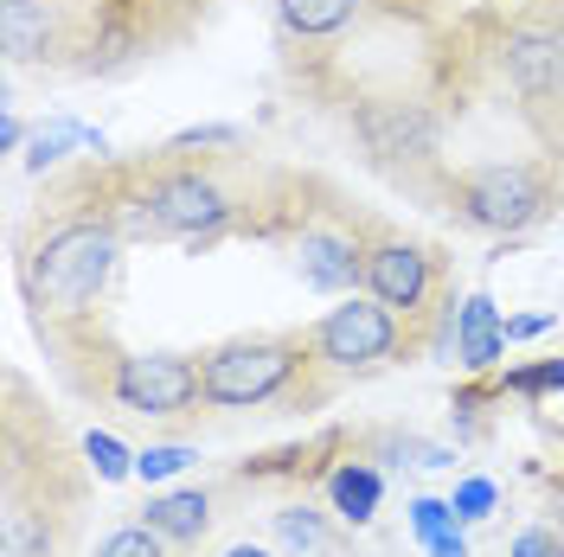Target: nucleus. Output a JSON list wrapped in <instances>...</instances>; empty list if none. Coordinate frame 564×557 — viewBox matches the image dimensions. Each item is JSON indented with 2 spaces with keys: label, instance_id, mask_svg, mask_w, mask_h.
<instances>
[{
  "label": "nucleus",
  "instance_id": "nucleus-1",
  "mask_svg": "<svg viewBox=\"0 0 564 557\" xmlns=\"http://www.w3.org/2000/svg\"><path fill=\"white\" fill-rule=\"evenodd\" d=\"M116 250H122V231L109 218H70L58 231H45L20 263L26 308L39 320H58V314H77L84 302H97L109 270H116Z\"/></svg>",
  "mask_w": 564,
  "mask_h": 557
},
{
  "label": "nucleus",
  "instance_id": "nucleus-2",
  "mask_svg": "<svg viewBox=\"0 0 564 557\" xmlns=\"http://www.w3.org/2000/svg\"><path fill=\"white\" fill-rule=\"evenodd\" d=\"M302 340L289 334H250V340H225L199 359V404L212 411H257V404H276L289 384L302 379L308 365Z\"/></svg>",
  "mask_w": 564,
  "mask_h": 557
},
{
  "label": "nucleus",
  "instance_id": "nucleus-3",
  "mask_svg": "<svg viewBox=\"0 0 564 557\" xmlns=\"http://www.w3.org/2000/svg\"><path fill=\"white\" fill-rule=\"evenodd\" d=\"M449 211L475 231H527L552 211V186L527 161H494L449 179Z\"/></svg>",
  "mask_w": 564,
  "mask_h": 557
},
{
  "label": "nucleus",
  "instance_id": "nucleus-4",
  "mask_svg": "<svg viewBox=\"0 0 564 557\" xmlns=\"http://www.w3.org/2000/svg\"><path fill=\"white\" fill-rule=\"evenodd\" d=\"M321 365H340V372H366V365H386L398 352V314L379 295H347L340 308H327L308 334Z\"/></svg>",
  "mask_w": 564,
  "mask_h": 557
},
{
  "label": "nucleus",
  "instance_id": "nucleus-5",
  "mask_svg": "<svg viewBox=\"0 0 564 557\" xmlns=\"http://www.w3.org/2000/svg\"><path fill=\"white\" fill-rule=\"evenodd\" d=\"M109 391H116V404L135 411V417H180V411L199 404V365L180 359V352H129V359L116 365Z\"/></svg>",
  "mask_w": 564,
  "mask_h": 557
},
{
  "label": "nucleus",
  "instance_id": "nucleus-6",
  "mask_svg": "<svg viewBox=\"0 0 564 557\" xmlns=\"http://www.w3.org/2000/svg\"><path fill=\"white\" fill-rule=\"evenodd\" d=\"M141 193H148V211H154L161 238H212L231 218L225 186L212 174H199V167H167V174L148 179Z\"/></svg>",
  "mask_w": 564,
  "mask_h": 557
},
{
  "label": "nucleus",
  "instance_id": "nucleus-7",
  "mask_svg": "<svg viewBox=\"0 0 564 557\" xmlns=\"http://www.w3.org/2000/svg\"><path fill=\"white\" fill-rule=\"evenodd\" d=\"M359 282L391 314H423V302H430V250L411 244V238H379V244H366Z\"/></svg>",
  "mask_w": 564,
  "mask_h": 557
},
{
  "label": "nucleus",
  "instance_id": "nucleus-8",
  "mask_svg": "<svg viewBox=\"0 0 564 557\" xmlns=\"http://www.w3.org/2000/svg\"><path fill=\"white\" fill-rule=\"evenodd\" d=\"M352 129L366 141V154L386 161V167H404V161H430L436 154V122L417 103H366L352 116Z\"/></svg>",
  "mask_w": 564,
  "mask_h": 557
},
{
  "label": "nucleus",
  "instance_id": "nucleus-9",
  "mask_svg": "<svg viewBox=\"0 0 564 557\" xmlns=\"http://www.w3.org/2000/svg\"><path fill=\"white\" fill-rule=\"evenodd\" d=\"M500 65H507V84H513L527 103H558L564 97V33H552V26H520V33H507Z\"/></svg>",
  "mask_w": 564,
  "mask_h": 557
},
{
  "label": "nucleus",
  "instance_id": "nucleus-10",
  "mask_svg": "<svg viewBox=\"0 0 564 557\" xmlns=\"http://www.w3.org/2000/svg\"><path fill=\"white\" fill-rule=\"evenodd\" d=\"M0 52L13 65H39L58 52V0H0Z\"/></svg>",
  "mask_w": 564,
  "mask_h": 557
},
{
  "label": "nucleus",
  "instance_id": "nucleus-11",
  "mask_svg": "<svg viewBox=\"0 0 564 557\" xmlns=\"http://www.w3.org/2000/svg\"><path fill=\"white\" fill-rule=\"evenodd\" d=\"M148 525L167 538V545H199L212 525V500L199 488L186 493H161V500H148Z\"/></svg>",
  "mask_w": 564,
  "mask_h": 557
},
{
  "label": "nucleus",
  "instance_id": "nucleus-12",
  "mask_svg": "<svg viewBox=\"0 0 564 557\" xmlns=\"http://www.w3.org/2000/svg\"><path fill=\"white\" fill-rule=\"evenodd\" d=\"M276 20L295 39H334L359 20V0H276Z\"/></svg>",
  "mask_w": 564,
  "mask_h": 557
},
{
  "label": "nucleus",
  "instance_id": "nucleus-13",
  "mask_svg": "<svg viewBox=\"0 0 564 557\" xmlns=\"http://www.w3.org/2000/svg\"><path fill=\"white\" fill-rule=\"evenodd\" d=\"M359 263H366V250L340 244V238H302V276L315 288H347L359 276Z\"/></svg>",
  "mask_w": 564,
  "mask_h": 557
},
{
  "label": "nucleus",
  "instance_id": "nucleus-14",
  "mask_svg": "<svg viewBox=\"0 0 564 557\" xmlns=\"http://www.w3.org/2000/svg\"><path fill=\"white\" fill-rule=\"evenodd\" d=\"M0 557H58V538H52V525L39 520L33 506H7V520H0Z\"/></svg>",
  "mask_w": 564,
  "mask_h": 557
},
{
  "label": "nucleus",
  "instance_id": "nucleus-15",
  "mask_svg": "<svg viewBox=\"0 0 564 557\" xmlns=\"http://www.w3.org/2000/svg\"><path fill=\"white\" fill-rule=\"evenodd\" d=\"M379 493H386V481L372 474V468H359V461H347L340 474H334V513L352 525H366L372 513H379Z\"/></svg>",
  "mask_w": 564,
  "mask_h": 557
},
{
  "label": "nucleus",
  "instance_id": "nucleus-16",
  "mask_svg": "<svg viewBox=\"0 0 564 557\" xmlns=\"http://www.w3.org/2000/svg\"><path fill=\"white\" fill-rule=\"evenodd\" d=\"M462 365H488L494 352H500V327H494L488 302H468V314H462Z\"/></svg>",
  "mask_w": 564,
  "mask_h": 557
},
{
  "label": "nucleus",
  "instance_id": "nucleus-17",
  "mask_svg": "<svg viewBox=\"0 0 564 557\" xmlns=\"http://www.w3.org/2000/svg\"><path fill=\"white\" fill-rule=\"evenodd\" d=\"M276 538L289 551H321V545H327V525H321V513H308V506H282Z\"/></svg>",
  "mask_w": 564,
  "mask_h": 557
},
{
  "label": "nucleus",
  "instance_id": "nucleus-18",
  "mask_svg": "<svg viewBox=\"0 0 564 557\" xmlns=\"http://www.w3.org/2000/svg\"><path fill=\"white\" fill-rule=\"evenodd\" d=\"M84 455H90V468H97L104 481H129V474H135V455L122 449L116 436H84Z\"/></svg>",
  "mask_w": 564,
  "mask_h": 557
},
{
  "label": "nucleus",
  "instance_id": "nucleus-19",
  "mask_svg": "<svg viewBox=\"0 0 564 557\" xmlns=\"http://www.w3.org/2000/svg\"><path fill=\"white\" fill-rule=\"evenodd\" d=\"M161 532L154 525H129V532H109L104 545H97V557H161Z\"/></svg>",
  "mask_w": 564,
  "mask_h": 557
},
{
  "label": "nucleus",
  "instance_id": "nucleus-20",
  "mask_svg": "<svg viewBox=\"0 0 564 557\" xmlns=\"http://www.w3.org/2000/svg\"><path fill=\"white\" fill-rule=\"evenodd\" d=\"M386 455L391 461H411V468H456V455L443 449V443H423V436H391Z\"/></svg>",
  "mask_w": 564,
  "mask_h": 557
},
{
  "label": "nucleus",
  "instance_id": "nucleus-21",
  "mask_svg": "<svg viewBox=\"0 0 564 557\" xmlns=\"http://www.w3.org/2000/svg\"><path fill=\"white\" fill-rule=\"evenodd\" d=\"M186 461H193V449L161 443V449H141V455H135V474H141V481H167V474H180Z\"/></svg>",
  "mask_w": 564,
  "mask_h": 557
},
{
  "label": "nucleus",
  "instance_id": "nucleus-22",
  "mask_svg": "<svg viewBox=\"0 0 564 557\" xmlns=\"http://www.w3.org/2000/svg\"><path fill=\"white\" fill-rule=\"evenodd\" d=\"M456 520H462V513H456V500H417V506H411V525H417V538H423V545H430L436 532H449Z\"/></svg>",
  "mask_w": 564,
  "mask_h": 557
},
{
  "label": "nucleus",
  "instance_id": "nucleus-23",
  "mask_svg": "<svg viewBox=\"0 0 564 557\" xmlns=\"http://www.w3.org/2000/svg\"><path fill=\"white\" fill-rule=\"evenodd\" d=\"M456 513L462 520H488L494 513V481H462L456 488Z\"/></svg>",
  "mask_w": 564,
  "mask_h": 557
},
{
  "label": "nucleus",
  "instance_id": "nucleus-24",
  "mask_svg": "<svg viewBox=\"0 0 564 557\" xmlns=\"http://www.w3.org/2000/svg\"><path fill=\"white\" fill-rule=\"evenodd\" d=\"M513 391H545V384H564V365H539V372H513Z\"/></svg>",
  "mask_w": 564,
  "mask_h": 557
},
{
  "label": "nucleus",
  "instance_id": "nucleus-25",
  "mask_svg": "<svg viewBox=\"0 0 564 557\" xmlns=\"http://www.w3.org/2000/svg\"><path fill=\"white\" fill-rule=\"evenodd\" d=\"M513 557H558V538H552V532H520Z\"/></svg>",
  "mask_w": 564,
  "mask_h": 557
},
{
  "label": "nucleus",
  "instance_id": "nucleus-26",
  "mask_svg": "<svg viewBox=\"0 0 564 557\" xmlns=\"http://www.w3.org/2000/svg\"><path fill=\"white\" fill-rule=\"evenodd\" d=\"M430 557H468V545H462V538H456V525L430 538Z\"/></svg>",
  "mask_w": 564,
  "mask_h": 557
},
{
  "label": "nucleus",
  "instance_id": "nucleus-27",
  "mask_svg": "<svg viewBox=\"0 0 564 557\" xmlns=\"http://www.w3.org/2000/svg\"><path fill=\"white\" fill-rule=\"evenodd\" d=\"M225 557H263V551H250V545H238V551H225Z\"/></svg>",
  "mask_w": 564,
  "mask_h": 557
}]
</instances>
